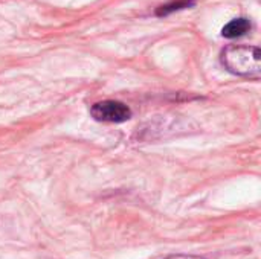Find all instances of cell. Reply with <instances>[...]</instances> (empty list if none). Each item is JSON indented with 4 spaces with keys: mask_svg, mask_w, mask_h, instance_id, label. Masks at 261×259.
Returning a JSON list of instances; mask_svg holds the SVG:
<instances>
[{
    "mask_svg": "<svg viewBox=\"0 0 261 259\" xmlns=\"http://www.w3.org/2000/svg\"><path fill=\"white\" fill-rule=\"evenodd\" d=\"M222 64L237 76L258 79L261 76L260 49L255 46L229 44L222 52Z\"/></svg>",
    "mask_w": 261,
    "mask_h": 259,
    "instance_id": "cell-1",
    "label": "cell"
},
{
    "mask_svg": "<svg viewBox=\"0 0 261 259\" xmlns=\"http://www.w3.org/2000/svg\"><path fill=\"white\" fill-rule=\"evenodd\" d=\"M90 113L95 121L98 122H109V124H121L132 118V110L121 101H101L92 105Z\"/></svg>",
    "mask_w": 261,
    "mask_h": 259,
    "instance_id": "cell-2",
    "label": "cell"
},
{
    "mask_svg": "<svg viewBox=\"0 0 261 259\" xmlns=\"http://www.w3.org/2000/svg\"><path fill=\"white\" fill-rule=\"evenodd\" d=\"M249 31H251V21L242 17V18H234L228 24H225L222 29V35L225 38H239L246 35Z\"/></svg>",
    "mask_w": 261,
    "mask_h": 259,
    "instance_id": "cell-3",
    "label": "cell"
},
{
    "mask_svg": "<svg viewBox=\"0 0 261 259\" xmlns=\"http://www.w3.org/2000/svg\"><path fill=\"white\" fill-rule=\"evenodd\" d=\"M196 3V0H173L167 5H162L156 9V15L162 17V15H168L174 11H179V9H185V8H190Z\"/></svg>",
    "mask_w": 261,
    "mask_h": 259,
    "instance_id": "cell-4",
    "label": "cell"
},
{
    "mask_svg": "<svg viewBox=\"0 0 261 259\" xmlns=\"http://www.w3.org/2000/svg\"><path fill=\"white\" fill-rule=\"evenodd\" d=\"M165 259H205L202 256H196V255H171Z\"/></svg>",
    "mask_w": 261,
    "mask_h": 259,
    "instance_id": "cell-5",
    "label": "cell"
}]
</instances>
